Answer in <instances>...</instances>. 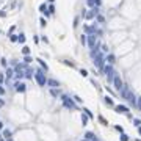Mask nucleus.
Instances as JSON below:
<instances>
[{"mask_svg": "<svg viewBox=\"0 0 141 141\" xmlns=\"http://www.w3.org/2000/svg\"><path fill=\"white\" fill-rule=\"evenodd\" d=\"M35 80H36V83L39 85V86H46L47 85V78H46V74H44L42 69H38L35 72Z\"/></svg>", "mask_w": 141, "mask_h": 141, "instance_id": "obj_1", "label": "nucleus"}, {"mask_svg": "<svg viewBox=\"0 0 141 141\" xmlns=\"http://www.w3.org/2000/svg\"><path fill=\"white\" fill-rule=\"evenodd\" d=\"M61 102H63V105H64L67 110H75V108H77L75 102L72 100L69 96H66V94H63V96H61Z\"/></svg>", "mask_w": 141, "mask_h": 141, "instance_id": "obj_2", "label": "nucleus"}, {"mask_svg": "<svg viewBox=\"0 0 141 141\" xmlns=\"http://www.w3.org/2000/svg\"><path fill=\"white\" fill-rule=\"evenodd\" d=\"M104 72H105V75H107V80H108L110 83H113V78H114V75H116V71H114V67L111 64H107L104 67Z\"/></svg>", "mask_w": 141, "mask_h": 141, "instance_id": "obj_3", "label": "nucleus"}, {"mask_svg": "<svg viewBox=\"0 0 141 141\" xmlns=\"http://www.w3.org/2000/svg\"><path fill=\"white\" fill-rule=\"evenodd\" d=\"M104 63H105V57L99 52L94 57V66H96L97 69H104Z\"/></svg>", "mask_w": 141, "mask_h": 141, "instance_id": "obj_4", "label": "nucleus"}, {"mask_svg": "<svg viewBox=\"0 0 141 141\" xmlns=\"http://www.w3.org/2000/svg\"><path fill=\"white\" fill-rule=\"evenodd\" d=\"M113 86H114V89L119 93L122 89V86H124V83H122V80H121V77H119L118 74L114 75V78H113Z\"/></svg>", "mask_w": 141, "mask_h": 141, "instance_id": "obj_5", "label": "nucleus"}, {"mask_svg": "<svg viewBox=\"0 0 141 141\" xmlns=\"http://www.w3.org/2000/svg\"><path fill=\"white\" fill-rule=\"evenodd\" d=\"M136 99H138V97H136V96H135V94L132 93V91H129V93H127V96H125V100L129 102V104H130L132 107H136Z\"/></svg>", "mask_w": 141, "mask_h": 141, "instance_id": "obj_6", "label": "nucleus"}, {"mask_svg": "<svg viewBox=\"0 0 141 141\" xmlns=\"http://www.w3.org/2000/svg\"><path fill=\"white\" fill-rule=\"evenodd\" d=\"M114 110H116V113H121V114H127V116H130L129 108H127V107H124V105H116V107H114Z\"/></svg>", "mask_w": 141, "mask_h": 141, "instance_id": "obj_7", "label": "nucleus"}, {"mask_svg": "<svg viewBox=\"0 0 141 141\" xmlns=\"http://www.w3.org/2000/svg\"><path fill=\"white\" fill-rule=\"evenodd\" d=\"M86 44L91 47V49H94V47H96V35H88V38H86Z\"/></svg>", "mask_w": 141, "mask_h": 141, "instance_id": "obj_8", "label": "nucleus"}, {"mask_svg": "<svg viewBox=\"0 0 141 141\" xmlns=\"http://www.w3.org/2000/svg\"><path fill=\"white\" fill-rule=\"evenodd\" d=\"M14 88H16V91H17V93H24L25 89H27V85H25L24 82H17L14 85Z\"/></svg>", "mask_w": 141, "mask_h": 141, "instance_id": "obj_9", "label": "nucleus"}, {"mask_svg": "<svg viewBox=\"0 0 141 141\" xmlns=\"http://www.w3.org/2000/svg\"><path fill=\"white\" fill-rule=\"evenodd\" d=\"M85 140H88V141H99V138H97L93 132H86V133H85Z\"/></svg>", "mask_w": 141, "mask_h": 141, "instance_id": "obj_10", "label": "nucleus"}, {"mask_svg": "<svg viewBox=\"0 0 141 141\" xmlns=\"http://www.w3.org/2000/svg\"><path fill=\"white\" fill-rule=\"evenodd\" d=\"M47 85H49L52 89H57V88L60 86V82H57L55 78H50V80H47Z\"/></svg>", "mask_w": 141, "mask_h": 141, "instance_id": "obj_11", "label": "nucleus"}, {"mask_svg": "<svg viewBox=\"0 0 141 141\" xmlns=\"http://www.w3.org/2000/svg\"><path fill=\"white\" fill-rule=\"evenodd\" d=\"M5 74H6V83H8V82L13 78V75H14V71H13L11 67H6V72H5Z\"/></svg>", "mask_w": 141, "mask_h": 141, "instance_id": "obj_12", "label": "nucleus"}, {"mask_svg": "<svg viewBox=\"0 0 141 141\" xmlns=\"http://www.w3.org/2000/svg\"><path fill=\"white\" fill-rule=\"evenodd\" d=\"M39 11L42 13V14H46V16H49V14H50L49 10H47V5H46V3H41V5H39Z\"/></svg>", "mask_w": 141, "mask_h": 141, "instance_id": "obj_13", "label": "nucleus"}, {"mask_svg": "<svg viewBox=\"0 0 141 141\" xmlns=\"http://www.w3.org/2000/svg\"><path fill=\"white\" fill-rule=\"evenodd\" d=\"M105 61L108 63V64L113 66V63H114V55H113V53H108V55L105 57Z\"/></svg>", "mask_w": 141, "mask_h": 141, "instance_id": "obj_14", "label": "nucleus"}, {"mask_svg": "<svg viewBox=\"0 0 141 141\" xmlns=\"http://www.w3.org/2000/svg\"><path fill=\"white\" fill-rule=\"evenodd\" d=\"M2 136H3L6 141L11 140V130H10V129H5V130H3V133H2Z\"/></svg>", "mask_w": 141, "mask_h": 141, "instance_id": "obj_15", "label": "nucleus"}, {"mask_svg": "<svg viewBox=\"0 0 141 141\" xmlns=\"http://www.w3.org/2000/svg\"><path fill=\"white\" fill-rule=\"evenodd\" d=\"M36 61H38V63H39V66L42 67V71H47V69H49V66H47V63L44 61V60H41V58H38V60H36Z\"/></svg>", "mask_w": 141, "mask_h": 141, "instance_id": "obj_16", "label": "nucleus"}, {"mask_svg": "<svg viewBox=\"0 0 141 141\" xmlns=\"http://www.w3.org/2000/svg\"><path fill=\"white\" fill-rule=\"evenodd\" d=\"M130 89H129V86H122V89L119 91V94H121V97L122 99H125V96H127V93H129Z\"/></svg>", "mask_w": 141, "mask_h": 141, "instance_id": "obj_17", "label": "nucleus"}, {"mask_svg": "<svg viewBox=\"0 0 141 141\" xmlns=\"http://www.w3.org/2000/svg\"><path fill=\"white\" fill-rule=\"evenodd\" d=\"M96 14H97V8H96V10H93V11H89V13H86V16H85V17H86V19H93Z\"/></svg>", "mask_w": 141, "mask_h": 141, "instance_id": "obj_18", "label": "nucleus"}, {"mask_svg": "<svg viewBox=\"0 0 141 141\" xmlns=\"http://www.w3.org/2000/svg\"><path fill=\"white\" fill-rule=\"evenodd\" d=\"M31 61H33V58L30 57V55H25V57H24V63H25V64H30Z\"/></svg>", "mask_w": 141, "mask_h": 141, "instance_id": "obj_19", "label": "nucleus"}, {"mask_svg": "<svg viewBox=\"0 0 141 141\" xmlns=\"http://www.w3.org/2000/svg\"><path fill=\"white\" fill-rule=\"evenodd\" d=\"M17 42H20V44H24V42H25V35H24V33L17 35Z\"/></svg>", "mask_w": 141, "mask_h": 141, "instance_id": "obj_20", "label": "nucleus"}, {"mask_svg": "<svg viewBox=\"0 0 141 141\" xmlns=\"http://www.w3.org/2000/svg\"><path fill=\"white\" fill-rule=\"evenodd\" d=\"M88 116H86V114H85V113H82V124H83V125H86V124H88Z\"/></svg>", "mask_w": 141, "mask_h": 141, "instance_id": "obj_21", "label": "nucleus"}, {"mask_svg": "<svg viewBox=\"0 0 141 141\" xmlns=\"http://www.w3.org/2000/svg\"><path fill=\"white\" fill-rule=\"evenodd\" d=\"M104 100H105V104H107V105H113V99H111L110 96H105V99H104Z\"/></svg>", "mask_w": 141, "mask_h": 141, "instance_id": "obj_22", "label": "nucleus"}, {"mask_svg": "<svg viewBox=\"0 0 141 141\" xmlns=\"http://www.w3.org/2000/svg\"><path fill=\"white\" fill-rule=\"evenodd\" d=\"M25 77H27V78H31V77H33V71L27 69V71H25Z\"/></svg>", "mask_w": 141, "mask_h": 141, "instance_id": "obj_23", "label": "nucleus"}, {"mask_svg": "<svg viewBox=\"0 0 141 141\" xmlns=\"http://www.w3.org/2000/svg\"><path fill=\"white\" fill-rule=\"evenodd\" d=\"M22 53H24V55H28V53H30V47H28V46H24V47H22Z\"/></svg>", "mask_w": 141, "mask_h": 141, "instance_id": "obj_24", "label": "nucleus"}, {"mask_svg": "<svg viewBox=\"0 0 141 141\" xmlns=\"http://www.w3.org/2000/svg\"><path fill=\"white\" fill-rule=\"evenodd\" d=\"M10 41L11 42H17V35H10Z\"/></svg>", "mask_w": 141, "mask_h": 141, "instance_id": "obj_25", "label": "nucleus"}, {"mask_svg": "<svg viewBox=\"0 0 141 141\" xmlns=\"http://www.w3.org/2000/svg\"><path fill=\"white\" fill-rule=\"evenodd\" d=\"M86 5L88 6H96V0H86Z\"/></svg>", "mask_w": 141, "mask_h": 141, "instance_id": "obj_26", "label": "nucleus"}, {"mask_svg": "<svg viewBox=\"0 0 141 141\" xmlns=\"http://www.w3.org/2000/svg\"><path fill=\"white\" fill-rule=\"evenodd\" d=\"M133 125H135V127H141V121L135 118V119H133Z\"/></svg>", "mask_w": 141, "mask_h": 141, "instance_id": "obj_27", "label": "nucleus"}, {"mask_svg": "<svg viewBox=\"0 0 141 141\" xmlns=\"http://www.w3.org/2000/svg\"><path fill=\"white\" fill-rule=\"evenodd\" d=\"M86 38H88V35H82V38H80V41H82V44H83V46L86 44Z\"/></svg>", "mask_w": 141, "mask_h": 141, "instance_id": "obj_28", "label": "nucleus"}, {"mask_svg": "<svg viewBox=\"0 0 141 141\" xmlns=\"http://www.w3.org/2000/svg\"><path fill=\"white\" fill-rule=\"evenodd\" d=\"M0 64H2L3 67H6V66H8V63H6V58H2V60H0Z\"/></svg>", "mask_w": 141, "mask_h": 141, "instance_id": "obj_29", "label": "nucleus"}, {"mask_svg": "<svg viewBox=\"0 0 141 141\" xmlns=\"http://www.w3.org/2000/svg\"><path fill=\"white\" fill-rule=\"evenodd\" d=\"M47 10H49L50 14H52V13H55V6L53 5H49V6H47Z\"/></svg>", "mask_w": 141, "mask_h": 141, "instance_id": "obj_30", "label": "nucleus"}, {"mask_svg": "<svg viewBox=\"0 0 141 141\" xmlns=\"http://www.w3.org/2000/svg\"><path fill=\"white\" fill-rule=\"evenodd\" d=\"M80 75H82V77H86V75H88V71H86V69H80Z\"/></svg>", "mask_w": 141, "mask_h": 141, "instance_id": "obj_31", "label": "nucleus"}, {"mask_svg": "<svg viewBox=\"0 0 141 141\" xmlns=\"http://www.w3.org/2000/svg\"><path fill=\"white\" fill-rule=\"evenodd\" d=\"M39 22H41V27H46V25H47V22H46V19H44V17H41V19H39Z\"/></svg>", "mask_w": 141, "mask_h": 141, "instance_id": "obj_32", "label": "nucleus"}, {"mask_svg": "<svg viewBox=\"0 0 141 141\" xmlns=\"http://www.w3.org/2000/svg\"><path fill=\"white\" fill-rule=\"evenodd\" d=\"M50 94H52L53 97H58V91H57V89H52V91H50Z\"/></svg>", "mask_w": 141, "mask_h": 141, "instance_id": "obj_33", "label": "nucleus"}, {"mask_svg": "<svg viewBox=\"0 0 141 141\" xmlns=\"http://www.w3.org/2000/svg\"><path fill=\"white\" fill-rule=\"evenodd\" d=\"M99 121H100L102 124H104V125H108V122H107V121H105V119L102 118V116H99Z\"/></svg>", "mask_w": 141, "mask_h": 141, "instance_id": "obj_34", "label": "nucleus"}, {"mask_svg": "<svg viewBox=\"0 0 141 141\" xmlns=\"http://www.w3.org/2000/svg\"><path fill=\"white\" fill-rule=\"evenodd\" d=\"M127 140H129V136H127L125 133H122L121 135V141H127Z\"/></svg>", "mask_w": 141, "mask_h": 141, "instance_id": "obj_35", "label": "nucleus"}, {"mask_svg": "<svg viewBox=\"0 0 141 141\" xmlns=\"http://www.w3.org/2000/svg\"><path fill=\"white\" fill-rule=\"evenodd\" d=\"M136 107L141 110V97H138V99H136Z\"/></svg>", "mask_w": 141, "mask_h": 141, "instance_id": "obj_36", "label": "nucleus"}, {"mask_svg": "<svg viewBox=\"0 0 141 141\" xmlns=\"http://www.w3.org/2000/svg\"><path fill=\"white\" fill-rule=\"evenodd\" d=\"M104 16H97V22H100V24H104Z\"/></svg>", "mask_w": 141, "mask_h": 141, "instance_id": "obj_37", "label": "nucleus"}, {"mask_svg": "<svg viewBox=\"0 0 141 141\" xmlns=\"http://www.w3.org/2000/svg\"><path fill=\"white\" fill-rule=\"evenodd\" d=\"M3 94H5V88H3L2 85H0V96H3Z\"/></svg>", "mask_w": 141, "mask_h": 141, "instance_id": "obj_38", "label": "nucleus"}, {"mask_svg": "<svg viewBox=\"0 0 141 141\" xmlns=\"http://www.w3.org/2000/svg\"><path fill=\"white\" fill-rule=\"evenodd\" d=\"M5 16H6V13L3 11V10H0V17H5Z\"/></svg>", "mask_w": 141, "mask_h": 141, "instance_id": "obj_39", "label": "nucleus"}, {"mask_svg": "<svg viewBox=\"0 0 141 141\" xmlns=\"http://www.w3.org/2000/svg\"><path fill=\"white\" fill-rule=\"evenodd\" d=\"M114 129H116L118 132H121V133H122V127H121V125H116V127H114Z\"/></svg>", "mask_w": 141, "mask_h": 141, "instance_id": "obj_40", "label": "nucleus"}, {"mask_svg": "<svg viewBox=\"0 0 141 141\" xmlns=\"http://www.w3.org/2000/svg\"><path fill=\"white\" fill-rule=\"evenodd\" d=\"M3 80H5V77H3V74H0V85L3 83Z\"/></svg>", "mask_w": 141, "mask_h": 141, "instance_id": "obj_41", "label": "nucleus"}, {"mask_svg": "<svg viewBox=\"0 0 141 141\" xmlns=\"http://www.w3.org/2000/svg\"><path fill=\"white\" fill-rule=\"evenodd\" d=\"M74 99H75V102H82V99H80L78 96H74Z\"/></svg>", "mask_w": 141, "mask_h": 141, "instance_id": "obj_42", "label": "nucleus"}, {"mask_svg": "<svg viewBox=\"0 0 141 141\" xmlns=\"http://www.w3.org/2000/svg\"><path fill=\"white\" fill-rule=\"evenodd\" d=\"M41 41H42V42H47V41H49V39H47L46 36H41Z\"/></svg>", "mask_w": 141, "mask_h": 141, "instance_id": "obj_43", "label": "nucleus"}, {"mask_svg": "<svg viewBox=\"0 0 141 141\" xmlns=\"http://www.w3.org/2000/svg\"><path fill=\"white\" fill-rule=\"evenodd\" d=\"M3 105H5V102H3V99L0 97V107H3Z\"/></svg>", "mask_w": 141, "mask_h": 141, "instance_id": "obj_44", "label": "nucleus"}, {"mask_svg": "<svg viewBox=\"0 0 141 141\" xmlns=\"http://www.w3.org/2000/svg\"><path fill=\"white\" fill-rule=\"evenodd\" d=\"M0 129H3V122H0Z\"/></svg>", "mask_w": 141, "mask_h": 141, "instance_id": "obj_45", "label": "nucleus"}, {"mask_svg": "<svg viewBox=\"0 0 141 141\" xmlns=\"http://www.w3.org/2000/svg\"><path fill=\"white\" fill-rule=\"evenodd\" d=\"M138 132H140V135H141V127H138Z\"/></svg>", "mask_w": 141, "mask_h": 141, "instance_id": "obj_46", "label": "nucleus"}, {"mask_svg": "<svg viewBox=\"0 0 141 141\" xmlns=\"http://www.w3.org/2000/svg\"><path fill=\"white\" fill-rule=\"evenodd\" d=\"M80 141H88V140H85V138H83V140H80Z\"/></svg>", "mask_w": 141, "mask_h": 141, "instance_id": "obj_47", "label": "nucleus"}, {"mask_svg": "<svg viewBox=\"0 0 141 141\" xmlns=\"http://www.w3.org/2000/svg\"><path fill=\"white\" fill-rule=\"evenodd\" d=\"M50 2H52V3H53V2H55V0H50Z\"/></svg>", "mask_w": 141, "mask_h": 141, "instance_id": "obj_48", "label": "nucleus"}, {"mask_svg": "<svg viewBox=\"0 0 141 141\" xmlns=\"http://www.w3.org/2000/svg\"><path fill=\"white\" fill-rule=\"evenodd\" d=\"M0 140H2V135H0Z\"/></svg>", "mask_w": 141, "mask_h": 141, "instance_id": "obj_49", "label": "nucleus"}, {"mask_svg": "<svg viewBox=\"0 0 141 141\" xmlns=\"http://www.w3.org/2000/svg\"><path fill=\"white\" fill-rule=\"evenodd\" d=\"M8 141H11V140H8Z\"/></svg>", "mask_w": 141, "mask_h": 141, "instance_id": "obj_50", "label": "nucleus"}]
</instances>
